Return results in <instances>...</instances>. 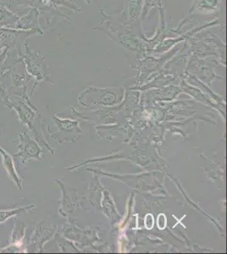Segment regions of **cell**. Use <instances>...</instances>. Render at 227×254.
Here are the masks:
<instances>
[{
  "mask_svg": "<svg viewBox=\"0 0 227 254\" xmlns=\"http://www.w3.org/2000/svg\"><path fill=\"white\" fill-rule=\"evenodd\" d=\"M18 139L20 142L17 147V153H14V158L20 159L22 163L30 159L38 158L39 153L38 146L26 132L19 133Z\"/></svg>",
  "mask_w": 227,
  "mask_h": 254,
  "instance_id": "obj_1",
  "label": "cell"
},
{
  "mask_svg": "<svg viewBox=\"0 0 227 254\" xmlns=\"http://www.w3.org/2000/svg\"><path fill=\"white\" fill-rule=\"evenodd\" d=\"M0 155L2 159V165L5 169L9 179L14 182L20 190H22V179L18 175L16 167L14 165L15 163H14V158L5 149H3V147H0Z\"/></svg>",
  "mask_w": 227,
  "mask_h": 254,
  "instance_id": "obj_2",
  "label": "cell"
},
{
  "mask_svg": "<svg viewBox=\"0 0 227 254\" xmlns=\"http://www.w3.org/2000/svg\"><path fill=\"white\" fill-rule=\"evenodd\" d=\"M221 2L222 0H194L188 15H192L195 11L199 12L201 15H217L220 13Z\"/></svg>",
  "mask_w": 227,
  "mask_h": 254,
  "instance_id": "obj_3",
  "label": "cell"
},
{
  "mask_svg": "<svg viewBox=\"0 0 227 254\" xmlns=\"http://www.w3.org/2000/svg\"><path fill=\"white\" fill-rule=\"evenodd\" d=\"M24 229L22 220L14 221V230L11 233V243L9 247H6L4 249H1L3 253H15L20 251V248L22 246V239H23Z\"/></svg>",
  "mask_w": 227,
  "mask_h": 254,
  "instance_id": "obj_4",
  "label": "cell"
},
{
  "mask_svg": "<svg viewBox=\"0 0 227 254\" xmlns=\"http://www.w3.org/2000/svg\"><path fill=\"white\" fill-rule=\"evenodd\" d=\"M144 0H130L124 10L123 19L126 23L135 24L141 16Z\"/></svg>",
  "mask_w": 227,
  "mask_h": 254,
  "instance_id": "obj_5",
  "label": "cell"
},
{
  "mask_svg": "<svg viewBox=\"0 0 227 254\" xmlns=\"http://www.w3.org/2000/svg\"><path fill=\"white\" fill-rule=\"evenodd\" d=\"M38 9L33 8V9L28 13V15L24 16L21 20H19L17 26L18 28H25V29H32L34 28V30L38 31L40 34H43V31L40 29L39 25H38Z\"/></svg>",
  "mask_w": 227,
  "mask_h": 254,
  "instance_id": "obj_6",
  "label": "cell"
},
{
  "mask_svg": "<svg viewBox=\"0 0 227 254\" xmlns=\"http://www.w3.org/2000/svg\"><path fill=\"white\" fill-rule=\"evenodd\" d=\"M32 206H26V207H18V208H12V209H4L0 210V225L5 222L6 220H9L12 217L19 216L26 210L32 208Z\"/></svg>",
  "mask_w": 227,
  "mask_h": 254,
  "instance_id": "obj_7",
  "label": "cell"
},
{
  "mask_svg": "<svg viewBox=\"0 0 227 254\" xmlns=\"http://www.w3.org/2000/svg\"><path fill=\"white\" fill-rule=\"evenodd\" d=\"M163 6L162 0H144V6H143V10H142V20H144L147 17L150 10L152 8H160Z\"/></svg>",
  "mask_w": 227,
  "mask_h": 254,
  "instance_id": "obj_8",
  "label": "cell"
},
{
  "mask_svg": "<svg viewBox=\"0 0 227 254\" xmlns=\"http://www.w3.org/2000/svg\"><path fill=\"white\" fill-rule=\"evenodd\" d=\"M51 2L55 5L66 6L67 8H70L75 12L81 11L79 6L76 5L73 0H51Z\"/></svg>",
  "mask_w": 227,
  "mask_h": 254,
  "instance_id": "obj_9",
  "label": "cell"
},
{
  "mask_svg": "<svg viewBox=\"0 0 227 254\" xmlns=\"http://www.w3.org/2000/svg\"><path fill=\"white\" fill-rule=\"evenodd\" d=\"M86 2H87V3H91V0H86Z\"/></svg>",
  "mask_w": 227,
  "mask_h": 254,
  "instance_id": "obj_10",
  "label": "cell"
}]
</instances>
